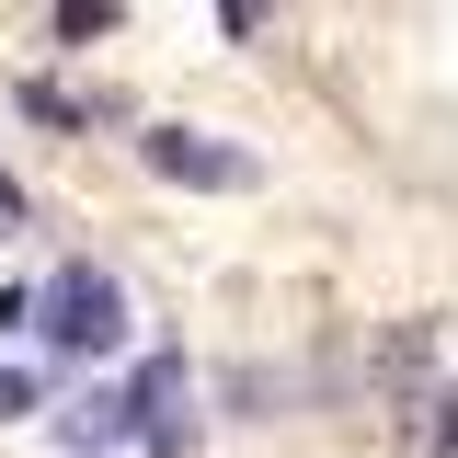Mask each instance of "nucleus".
I'll use <instances>...</instances> for the list:
<instances>
[{
	"instance_id": "1",
	"label": "nucleus",
	"mask_w": 458,
	"mask_h": 458,
	"mask_svg": "<svg viewBox=\"0 0 458 458\" xmlns=\"http://www.w3.org/2000/svg\"><path fill=\"white\" fill-rule=\"evenodd\" d=\"M47 333H57V344H81V355H104V344L126 333V298H114V276L69 264V276L47 286Z\"/></svg>"
},
{
	"instance_id": "2",
	"label": "nucleus",
	"mask_w": 458,
	"mask_h": 458,
	"mask_svg": "<svg viewBox=\"0 0 458 458\" xmlns=\"http://www.w3.org/2000/svg\"><path fill=\"white\" fill-rule=\"evenodd\" d=\"M149 172H172V183H252V161H241V149H207V138H183V126H161V138H149Z\"/></svg>"
},
{
	"instance_id": "3",
	"label": "nucleus",
	"mask_w": 458,
	"mask_h": 458,
	"mask_svg": "<svg viewBox=\"0 0 458 458\" xmlns=\"http://www.w3.org/2000/svg\"><path fill=\"white\" fill-rule=\"evenodd\" d=\"M138 436L161 458H183V436H195V412H183V367H149L138 378Z\"/></svg>"
},
{
	"instance_id": "4",
	"label": "nucleus",
	"mask_w": 458,
	"mask_h": 458,
	"mask_svg": "<svg viewBox=\"0 0 458 458\" xmlns=\"http://www.w3.org/2000/svg\"><path fill=\"white\" fill-rule=\"evenodd\" d=\"M114 23V0H57V35H104Z\"/></svg>"
},
{
	"instance_id": "5",
	"label": "nucleus",
	"mask_w": 458,
	"mask_h": 458,
	"mask_svg": "<svg viewBox=\"0 0 458 458\" xmlns=\"http://www.w3.org/2000/svg\"><path fill=\"white\" fill-rule=\"evenodd\" d=\"M12 412H35V378H12V367H0V424H12Z\"/></svg>"
},
{
	"instance_id": "6",
	"label": "nucleus",
	"mask_w": 458,
	"mask_h": 458,
	"mask_svg": "<svg viewBox=\"0 0 458 458\" xmlns=\"http://www.w3.org/2000/svg\"><path fill=\"white\" fill-rule=\"evenodd\" d=\"M218 12H229V35H252V12H264V0H218Z\"/></svg>"
}]
</instances>
